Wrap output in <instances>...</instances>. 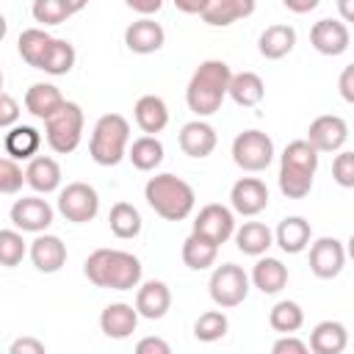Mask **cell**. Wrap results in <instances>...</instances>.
<instances>
[{"label":"cell","mask_w":354,"mask_h":354,"mask_svg":"<svg viewBox=\"0 0 354 354\" xmlns=\"http://www.w3.org/2000/svg\"><path fill=\"white\" fill-rule=\"evenodd\" d=\"M83 274L97 288L133 290L141 282V260L122 249H94L83 263Z\"/></svg>","instance_id":"1"},{"label":"cell","mask_w":354,"mask_h":354,"mask_svg":"<svg viewBox=\"0 0 354 354\" xmlns=\"http://www.w3.org/2000/svg\"><path fill=\"white\" fill-rule=\"evenodd\" d=\"M230 77H232V69L218 58H207L196 66V72L191 75L188 88H185V102L196 113V119L213 116L221 108V102L227 97Z\"/></svg>","instance_id":"2"},{"label":"cell","mask_w":354,"mask_h":354,"mask_svg":"<svg viewBox=\"0 0 354 354\" xmlns=\"http://www.w3.org/2000/svg\"><path fill=\"white\" fill-rule=\"evenodd\" d=\"M144 199L147 205L166 221H183L191 216L194 205H196V194L194 188L177 177V174H155L147 180L144 185Z\"/></svg>","instance_id":"3"},{"label":"cell","mask_w":354,"mask_h":354,"mask_svg":"<svg viewBox=\"0 0 354 354\" xmlns=\"http://www.w3.org/2000/svg\"><path fill=\"white\" fill-rule=\"evenodd\" d=\"M130 144V124L122 113H105L97 119L88 141V155L100 166H116L127 155Z\"/></svg>","instance_id":"4"},{"label":"cell","mask_w":354,"mask_h":354,"mask_svg":"<svg viewBox=\"0 0 354 354\" xmlns=\"http://www.w3.org/2000/svg\"><path fill=\"white\" fill-rule=\"evenodd\" d=\"M44 138H47L50 149L58 152V155L75 152L80 138H83V111H80V105L64 100L61 108L53 111L44 119Z\"/></svg>","instance_id":"5"},{"label":"cell","mask_w":354,"mask_h":354,"mask_svg":"<svg viewBox=\"0 0 354 354\" xmlns=\"http://www.w3.org/2000/svg\"><path fill=\"white\" fill-rule=\"evenodd\" d=\"M207 288H210V299H213L216 307L232 310V307L246 301V296H249V277H246V271L241 266L221 263V266L213 268Z\"/></svg>","instance_id":"6"},{"label":"cell","mask_w":354,"mask_h":354,"mask_svg":"<svg viewBox=\"0 0 354 354\" xmlns=\"http://www.w3.org/2000/svg\"><path fill=\"white\" fill-rule=\"evenodd\" d=\"M232 160L243 171H266L274 160V141L263 130H243L232 141Z\"/></svg>","instance_id":"7"},{"label":"cell","mask_w":354,"mask_h":354,"mask_svg":"<svg viewBox=\"0 0 354 354\" xmlns=\"http://www.w3.org/2000/svg\"><path fill=\"white\" fill-rule=\"evenodd\" d=\"M58 213L72 224H86L100 213V196L88 183H69L58 194Z\"/></svg>","instance_id":"8"},{"label":"cell","mask_w":354,"mask_h":354,"mask_svg":"<svg viewBox=\"0 0 354 354\" xmlns=\"http://www.w3.org/2000/svg\"><path fill=\"white\" fill-rule=\"evenodd\" d=\"M194 232L207 238V241H213L216 246L227 243L232 238V232H235V213H232V207L218 205V202L205 205L196 213V218H194Z\"/></svg>","instance_id":"9"},{"label":"cell","mask_w":354,"mask_h":354,"mask_svg":"<svg viewBox=\"0 0 354 354\" xmlns=\"http://www.w3.org/2000/svg\"><path fill=\"white\" fill-rule=\"evenodd\" d=\"M348 141V124L337 113H324L315 116L307 127V144L321 155V152H337Z\"/></svg>","instance_id":"10"},{"label":"cell","mask_w":354,"mask_h":354,"mask_svg":"<svg viewBox=\"0 0 354 354\" xmlns=\"http://www.w3.org/2000/svg\"><path fill=\"white\" fill-rule=\"evenodd\" d=\"M346 266V246L337 238H318L310 243V271L318 279H335Z\"/></svg>","instance_id":"11"},{"label":"cell","mask_w":354,"mask_h":354,"mask_svg":"<svg viewBox=\"0 0 354 354\" xmlns=\"http://www.w3.org/2000/svg\"><path fill=\"white\" fill-rule=\"evenodd\" d=\"M55 210L41 196H22L11 205V224L19 232H44L53 224Z\"/></svg>","instance_id":"12"},{"label":"cell","mask_w":354,"mask_h":354,"mask_svg":"<svg viewBox=\"0 0 354 354\" xmlns=\"http://www.w3.org/2000/svg\"><path fill=\"white\" fill-rule=\"evenodd\" d=\"M310 44L321 53V55H343L351 44V33L348 25L340 19H318L310 28Z\"/></svg>","instance_id":"13"},{"label":"cell","mask_w":354,"mask_h":354,"mask_svg":"<svg viewBox=\"0 0 354 354\" xmlns=\"http://www.w3.org/2000/svg\"><path fill=\"white\" fill-rule=\"evenodd\" d=\"M232 213L241 216H257L268 207V188L260 177H241L230 191Z\"/></svg>","instance_id":"14"},{"label":"cell","mask_w":354,"mask_h":354,"mask_svg":"<svg viewBox=\"0 0 354 354\" xmlns=\"http://www.w3.org/2000/svg\"><path fill=\"white\" fill-rule=\"evenodd\" d=\"M28 254H30V263L36 266V271H41V274H55L66 266V243L58 235L36 232Z\"/></svg>","instance_id":"15"},{"label":"cell","mask_w":354,"mask_h":354,"mask_svg":"<svg viewBox=\"0 0 354 354\" xmlns=\"http://www.w3.org/2000/svg\"><path fill=\"white\" fill-rule=\"evenodd\" d=\"M166 41V30L160 28V22H155L152 17H141L136 19L133 25H127L124 30V44L130 53H138V55H149V53H158Z\"/></svg>","instance_id":"16"},{"label":"cell","mask_w":354,"mask_h":354,"mask_svg":"<svg viewBox=\"0 0 354 354\" xmlns=\"http://www.w3.org/2000/svg\"><path fill=\"white\" fill-rule=\"evenodd\" d=\"M180 149L188 155V158H207L216 144H218V136L213 130V124H207L205 119H194V122H185L180 136Z\"/></svg>","instance_id":"17"},{"label":"cell","mask_w":354,"mask_h":354,"mask_svg":"<svg viewBox=\"0 0 354 354\" xmlns=\"http://www.w3.org/2000/svg\"><path fill=\"white\" fill-rule=\"evenodd\" d=\"M171 307V290L160 279H149L136 290V313L147 321H158Z\"/></svg>","instance_id":"18"},{"label":"cell","mask_w":354,"mask_h":354,"mask_svg":"<svg viewBox=\"0 0 354 354\" xmlns=\"http://www.w3.org/2000/svg\"><path fill=\"white\" fill-rule=\"evenodd\" d=\"M138 326V313L133 304H124V301H113L108 304L102 313H100V329L105 337L111 340H124L136 332Z\"/></svg>","instance_id":"19"},{"label":"cell","mask_w":354,"mask_h":354,"mask_svg":"<svg viewBox=\"0 0 354 354\" xmlns=\"http://www.w3.org/2000/svg\"><path fill=\"white\" fill-rule=\"evenodd\" d=\"M25 183L36 194H53L61 185V166L50 155H33L25 169Z\"/></svg>","instance_id":"20"},{"label":"cell","mask_w":354,"mask_h":354,"mask_svg":"<svg viewBox=\"0 0 354 354\" xmlns=\"http://www.w3.org/2000/svg\"><path fill=\"white\" fill-rule=\"evenodd\" d=\"M310 238H313V230H310V221L301 218V216H288L279 221L277 232H274V241L282 252L288 254H299L310 246Z\"/></svg>","instance_id":"21"},{"label":"cell","mask_w":354,"mask_h":354,"mask_svg":"<svg viewBox=\"0 0 354 354\" xmlns=\"http://www.w3.org/2000/svg\"><path fill=\"white\" fill-rule=\"evenodd\" d=\"M254 14V0H210V6L199 14L210 28H227L238 19Z\"/></svg>","instance_id":"22"},{"label":"cell","mask_w":354,"mask_h":354,"mask_svg":"<svg viewBox=\"0 0 354 354\" xmlns=\"http://www.w3.org/2000/svg\"><path fill=\"white\" fill-rule=\"evenodd\" d=\"M133 116H136V124L147 133V136H155L160 133L166 124H169V108L163 102V97L158 94H144L138 97L136 108H133Z\"/></svg>","instance_id":"23"},{"label":"cell","mask_w":354,"mask_h":354,"mask_svg":"<svg viewBox=\"0 0 354 354\" xmlns=\"http://www.w3.org/2000/svg\"><path fill=\"white\" fill-rule=\"evenodd\" d=\"M249 282H252L260 293L274 296V293H279V290L288 285V268H285L282 260H277V257H260V260L254 263V268H252Z\"/></svg>","instance_id":"24"},{"label":"cell","mask_w":354,"mask_h":354,"mask_svg":"<svg viewBox=\"0 0 354 354\" xmlns=\"http://www.w3.org/2000/svg\"><path fill=\"white\" fill-rule=\"evenodd\" d=\"M348 346V332L340 321H321L310 332V351L315 354H340Z\"/></svg>","instance_id":"25"},{"label":"cell","mask_w":354,"mask_h":354,"mask_svg":"<svg viewBox=\"0 0 354 354\" xmlns=\"http://www.w3.org/2000/svg\"><path fill=\"white\" fill-rule=\"evenodd\" d=\"M293 44H296V30L290 25H268L257 39V50L268 61L285 58L293 50Z\"/></svg>","instance_id":"26"},{"label":"cell","mask_w":354,"mask_h":354,"mask_svg":"<svg viewBox=\"0 0 354 354\" xmlns=\"http://www.w3.org/2000/svg\"><path fill=\"white\" fill-rule=\"evenodd\" d=\"M227 94L232 97L235 105H241V108H254V105L263 102L266 86H263V77H260V75H254V72H238V75L230 77Z\"/></svg>","instance_id":"27"},{"label":"cell","mask_w":354,"mask_h":354,"mask_svg":"<svg viewBox=\"0 0 354 354\" xmlns=\"http://www.w3.org/2000/svg\"><path fill=\"white\" fill-rule=\"evenodd\" d=\"M232 235H235V246H238V252L252 254V257L266 254L268 246L274 243V232H271L263 221H243Z\"/></svg>","instance_id":"28"},{"label":"cell","mask_w":354,"mask_h":354,"mask_svg":"<svg viewBox=\"0 0 354 354\" xmlns=\"http://www.w3.org/2000/svg\"><path fill=\"white\" fill-rule=\"evenodd\" d=\"M64 102V94L58 91V86L53 83H33L28 91H25V108L30 116L36 119H47L53 111H58Z\"/></svg>","instance_id":"29"},{"label":"cell","mask_w":354,"mask_h":354,"mask_svg":"<svg viewBox=\"0 0 354 354\" xmlns=\"http://www.w3.org/2000/svg\"><path fill=\"white\" fill-rule=\"evenodd\" d=\"M41 147V136L30 124H11L6 133V152L14 160H30Z\"/></svg>","instance_id":"30"},{"label":"cell","mask_w":354,"mask_h":354,"mask_svg":"<svg viewBox=\"0 0 354 354\" xmlns=\"http://www.w3.org/2000/svg\"><path fill=\"white\" fill-rule=\"evenodd\" d=\"M75 58H77V53H75L72 41L53 36L50 44H47V50H44V55H41V61H39V69L58 77V75H66L75 66Z\"/></svg>","instance_id":"31"},{"label":"cell","mask_w":354,"mask_h":354,"mask_svg":"<svg viewBox=\"0 0 354 354\" xmlns=\"http://www.w3.org/2000/svg\"><path fill=\"white\" fill-rule=\"evenodd\" d=\"M124 158H130V163L138 171H152L163 163V144L158 141V136H141L133 144H127Z\"/></svg>","instance_id":"32"},{"label":"cell","mask_w":354,"mask_h":354,"mask_svg":"<svg viewBox=\"0 0 354 354\" xmlns=\"http://www.w3.org/2000/svg\"><path fill=\"white\" fill-rule=\"evenodd\" d=\"M218 257V246L196 232H191L185 241H183V263L191 268V271H205L216 263Z\"/></svg>","instance_id":"33"},{"label":"cell","mask_w":354,"mask_h":354,"mask_svg":"<svg viewBox=\"0 0 354 354\" xmlns=\"http://www.w3.org/2000/svg\"><path fill=\"white\" fill-rule=\"evenodd\" d=\"M108 227L116 238L127 241V238H136L141 232V213L130 205V202H116L108 213Z\"/></svg>","instance_id":"34"},{"label":"cell","mask_w":354,"mask_h":354,"mask_svg":"<svg viewBox=\"0 0 354 354\" xmlns=\"http://www.w3.org/2000/svg\"><path fill=\"white\" fill-rule=\"evenodd\" d=\"M268 324H271V329L279 332V335H293V332H299L301 324H304V310H301L296 301L282 299V301H277V304L271 307Z\"/></svg>","instance_id":"35"},{"label":"cell","mask_w":354,"mask_h":354,"mask_svg":"<svg viewBox=\"0 0 354 354\" xmlns=\"http://www.w3.org/2000/svg\"><path fill=\"white\" fill-rule=\"evenodd\" d=\"M50 39H53V36H50L47 30H41V28H28V30H22V33H19V41H17V50H19L22 61H25L28 66L39 69V61H41L47 44H50Z\"/></svg>","instance_id":"36"},{"label":"cell","mask_w":354,"mask_h":354,"mask_svg":"<svg viewBox=\"0 0 354 354\" xmlns=\"http://www.w3.org/2000/svg\"><path fill=\"white\" fill-rule=\"evenodd\" d=\"M279 166H290V169H301V171H313L318 169V152L307 144V138H299V141H290L282 155H279Z\"/></svg>","instance_id":"37"},{"label":"cell","mask_w":354,"mask_h":354,"mask_svg":"<svg viewBox=\"0 0 354 354\" xmlns=\"http://www.w3.org/2000/svg\"><path fill=\"white\" fill-rule=\"evenodd\" d=\"M227 329H230V321L224 310H207L194 321V337L199 343H216L227 335Z\"/></svg>","instance_id":"38"},{"label":"cell","mask_w":354,"mask_h":354,"mask_svg":"<svg viewBox=\"0 0 354 354\" xmlns=\"http://www.w3.org/2000/svg\"><path fill=\"white\" fill-rule=\"evenodd\" d=\"M313 171H301V169H290V166H279V191L288 199H304L313 191Z\"/></svg>","instance_id":"39"},{"label":"cell","mask_w":354,"mask_h":354,"mask_svg":"<svg viewBox=\"0 0 354 354\" xmlns=\"http://www.w3.org/2000/svg\"><path fill=\"white\" fill-rule=\"evenodd\" d=\"M28 246L19 230H0V266L3 268H17L25 257Z\"/></svg>","instance_id":"40"},{"label":"cell","mask_w":354,"mask_h":354,"mask_svg":"<svg viewBox=\"0 0 354 354\" xmlns=\"http://www.w3.org/2000/svg\"><path fill=\"white\" fill-rule=\"evenodd\" d=\"M30 14H33V19L41 22L44 28H47V25H61V22H66V19L72 17L69 8L64 6V0H33Z\"/></svg>","instance_id":"41"},{"label":"cell","mask_w":354,"mask_h":354,"mask_svg":"<svg viewBox=\"0 0 354 354\" xmlns=\"http://www.w3.org/2000/svg\"><path fill=\"white\" fill-rule=\"evenodd\" d=\"M25 183V171L14 158H0V194H19Z\"/></svg>","instance_id":"42"},{"label":"cell","mask_w":354,"mask_h":354,"mask_svg":"<svg viewBox=\"0 0 354 354\" xmlns=\"http://www.w3.org/2000/svg\"><path fill=\"white\" fill-rule=\"evenodd\" d=\"M332 177L340 188H354V152L337 149V155L332 160Z\"/></svg>","instance_id":"43"},{"label":"cell","mask_w":354,"mask_h":354,"mask_svg":"<svg viewBox=\"0 0 354 354\" xmlns=\"http://www.w3.org/2000/svg\"><path fill=\"white\" fill-rule=\"evenodd\" d=\"M17 122H19V102L11 94L0 91V127H11Z\"/></svg>","instance_id":"44"},{"label":"cell","mask_w":354,"mask_h":354,"mask_svg":"<svg viewBox=\"0 0 354 354\" xmlns=\"http://www.w3.org/2000/svg\"><path fill=\"white\" fill-rule=\"evenodd\" d=\"M271 351H274V354H307L310 348H307L304 340H299V337H293V335H282V337L271 346Z\"/></svg>","instance_id":"45"},{"label":"cell","mask_w":354,"mask_h":354,"mask_svg":"<svg viewBox=\"0 0 354 354\" xmlns=\"http://www.w3.org/2000/svg\"><path fill=\"white\" fill-rule=\"evenodd\" d=\"M44 343L36 340V337H17L11 346H8V354H44Z\"/></svg>","instance_id":"46"},{"label":"cell","mask_w":354,"mask_h":354,"mask_svg":"<svg viewBox=\"0 0 354 354\" xmlns=\"http://www.w3.org/2000/svg\"><path fill=\"white\" fill-rule=\"evenodd\" d=\"M136 351L138 354H169L171 348H169V343L163 337H144V340L136 343Z\"/></svg>","instance_id":"47"},{"label":"cell","mask_w":354,"mask_h":354,"mask_svg":"<svg viewBox=\"0 0 354 354\" xmlns=\"http://www.w3.org/2000/svg\"><path fill=\"white\" fill-rule=\"evenodd\" d=\"M136 14H141V17H152V14H158L160 11V6H163V0H124Z\"/></svg>","instance_id":"48"},{"label":"cell","mask_w":354,"mask_h":354,"mask_svg":"<svg viewBox=\"0 0 354 354\" xmlns=\"http://www.w3.org/2000/svg\"><path fill=\"white\" fill-rule=\"evenodd\" d=\"M340 97L346 102H354V66H346L340 75Z\"/></svg>","instance_id":"49"},{"label":"cell","mask_w":354,"mask_h":354,"mask_svg":"<svg viewBox=\"0 0 354 354\" xmlns=\"http://www.w3.org/2000/svg\"><path fill=\"white\" fill-rule=\"evenodd\" d=\"M174 6L183 14H202L210 6V0H174Z\"/></svg>","instance_id":"50"},{"label":"cell","mask_w":354,"mask_h":354,"mask_svg":"<svg viewBox=\"0 0 354 354\" xmlns=\"http://www.w3.org/2000/svg\"><path fill=\"white\" fill-rule=\"evenodd\" d=\"M318 3H321V0H282V6H285L288 11H293V14H307V11L318 8Z\"/></svg>","instance_id":"51"},{"label":"cell","mask_w":354,"mask_h":354,"mask_svg":"<svg viewBox=\"0 0 354 354\" xmlns=\"http://www.w3.org/2000/svg\"><path fill=\"white\" fill-rule=\"evenodd\" d=\"M337 8H340V22L354 19V0H337Z\"/></svg>","instance_id":"52"},{"label":"cell","mask_w":354,"mask_h":354,"mask_svg":"<svg viewBox=\"0 0 354 354\" xmlns=\"http://www.w3.org/2000/svg\"><path fill=\"white\" fill-rule=\"evenodd\" d=\"M64 6L69 8V14H77V11H83L88 6V0H64Z\"/></svg>","instance_id":"53"},{"label":"cell","mask_w":354,"mask_h":354,"mask_svg":"<svg viewBox=\"0 0 354 354\" xmlns=\"http://www.w3.org/2000/svg\"><path fill=\"white\" fill-rule=\"evenodd\" d=\"M6 30H8V22H6V17L0 14V41L6 39Z\"/></svg>","instance_id":"54"},{"label":"cell","mask_w":354,"mask_h":354,"mask_svg":"<svg viewBox=\"0 0 354 354\" xmlns=\"http://www.w3.org/2000/svg\"><path fill=\"white\" fill-rule=\"evenodd\" d=\"M0 91H3V72H0Z\"/></svg>","instance_id":"55"}]
</instances>
